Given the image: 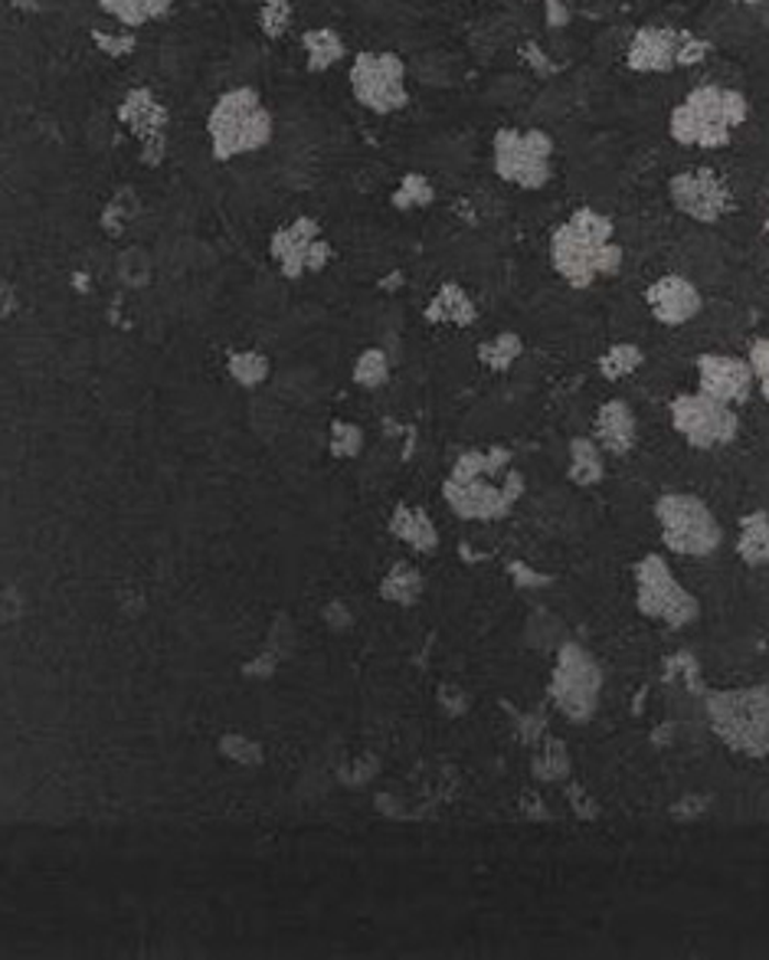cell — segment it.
Wrapping results in <instances>:
<instances>
[{
  "instance_id": "obj_1",
  "label": "cell",
  "mask_w": 769,
  "mask_h": 960,
  "mask_svg": "<svg viewBox=\"0 0 769 960\" xmlns=\"http://www.w3.org/2000/svg\"><path fill=\"white\" fill-rule=\"evenodd\" d=\"M550 263L573 288H590L596 279L619 273L623 247L616 243L613 220L593 207L573 210L550 237Z\"/></svg>"
},
{
  "instance_id": "obj_18",
  "label": "cell",
  "mask_w": 769,
  "mask_h": 960,
  "mask_svg": "<svg viewBox=\"0 0 769 960\" xmlns=\"http://www.w3.org/2000/svg\"><path fill=\"white\" fill-rule=\"evenodd\" d=\"M639 439V426H636V413L626 401H606L596 411V443L613 452V456H626Z\"/></svg>"
},
{
  "instance_id": "obj_48",
  "label": "cell",
  "mask_w": 769,
  "mask_h": 960,
  "mask_svg": "<svg viewBox=\"0 0 769 960\" xmlns=\"http://www.w3.org/2000/svg\"><path fill=\"white\" fill-rule=\"evenodd\" d=\"M164 154H167V135H154L147 138V141H141V161L147 167H157L164 161Z\"/></svg>"
},
{
  "instance_id": "obj_26",
  "label": "cell",
  "mask_w": 769,
  "mask_h": 960,
  "mask_svg": "<svg viewBox=\"0 0 769 960\" xmlns=\"http://www.w3.org/2000/svg\"><path fill=\"white\" fill-rule=\"evenodd\" d=\"M740 557L750 567L769 564V512H750L740 522Z\"/></svg>"
},
{
  "instance_id": "obj_5",
  "label": "cell",
  "mask_w": 769,
  "mask_h": 960,
  "mask_svg": "<svg viewBox=\"0 0 769 960\" xmlns=\"http://www.w3.org/2000/svg\"><path fill=\"white\" fill-rule=\"evenodd\" d=\"M351 96L361 109L374 116H393L409 106V69L399 53L364 50L348 69Z\"/></svg>"
},
{
  "instance_id": "obj_7",
  "label": "cell",
  "mask_w": 769,
  "mask_h": 960,
  "mask_svg": "<svg viewBox=\"0 0 769 960\" xmlns=\"http://www.w3.org/2000/svg\"><path fill=\"white\" fill-rule=\"evenodd\" d=\"M492 164L517 190H543L553 177V138L543 129H498L492 138Z\"/></svg>"
},
{
  "instance_id": "obj_43",
  "label": "cell",
  "mask_w": 769,
  "mask_h": 960,
  "mask_svg": "<svg viewBox=\"0 0 769 960\" xmlns=\"http://www.w3.org/2000/svg\"><path fill=\"white\" fill-rule=\"evenodd\" d=\"M321 620H325V626H328L331 633H344V630H351L354 613H351V607H348L344 600H331V603H325Z\"/></svg>"
},
{
  "instance_id": "obj_31",
  "label": "cell",
  "mask_w": 769,
  "mask_h": 960,
  "mask_svg": "<svg viewBox=\"0 0 769 960\" xmlns=\"http://www.w3.org/2000/svg\"><path fill=\"white\" fill-rule=\"evenodd\" d=\"M641 361H645L641 348L629 345V341H619V345H613V348H606L600 354V374L606 381H623V378H629V374L639 371Z\"/></svg>"
},
{
  "instance_id": "obj_54",
  "label": "cell",
  "mask_w": 769,
  "mask_h": 960,
  "mask_svg": "<svg viewBox=\"0 0 769 960\" xmlns=\"http://www.w3.org/2000/svg\"><path fill=\"white\" fill-rule=\"evenodd\" d=\"M73 285H76V292H86V285H89V275L73 273Z\"/></svg>"
},
{
  "instance_id": "obj_20",
  "label": "cell",
  "mask_w": 769,
  "mask_h": 960,
  "mask_svg": "<svg viewBox=\"0 0 769 960\" xmlns=\"http://www.w3.org/2000/svg\"><path fill=\"white\" fill-rule=\"evenodd\" d=\"M426 321L429 325H455V328H472L479 318V308L472 302V295L462 285L446 282L426 305Z\"/></svg>"
},
{
  "instance_id": "obj_19",
  "label": "cell",
  "mask_w": 769,
  "mask_h": 960,
  "mask_svg": "<svg viewBox=\"0 0 769 960\" xmlns=\"http://www.w3.org/2000/svg\"><path fill=\"white\" fill-rule=\"evenodd\" d=\"M389 535L419 554L439 550V528L432 525L429 512L419 505H396L389 515Z\"/></svg>"
},
{
  "instance_id": "obj_12",
  "label": "cell",
  "mask_w": 769,
  "mask_h": 960,
  "mask_svg": "<svg viewBox=\"0 0 769 960\" xmlns=\"http://www.w3.org/2000/svg\"><path fill=\"white\" fill-rule=\"evenodd\" d=\"M520 492H524V476L514 472V469L505 472L502 486H495L488 476L472 479V482L446 479V486H442V495H446L449 509L459 519H469V522H498V519H505L514 509V502L520 499Z\"/></svg>"
},
{
  "instance_id": "obj_25",
  "label": "cell",
  "mask_w": 769,
  "mask_h": 960,
  "mask_svg": "<svg viewBox=\"0 0 769 960\" xmlns=\"http://www.w3.org/2000/svg\"><path fill=\"white\" fill-rule=\"evenodd\" d=\"M381 600L386 603H396V607H413L419 597H422V574L406 564V560H396L389 570L384 574L381 587H377Z\"/></svg>"
},
{
  "instance_id": "obj_9",
  "label": "cell",
  "mask_w": 769,
  "mask_h": 960,
  "mask_svg": "<svg viewBox=\"0 0 769 960\" xmlns=\"http://www.w3.org/2000/svg\"><path fill=\"white\" fill-rule=\"evenodd\" d=\"M636 607L648 620H661L668 626H688L697 620V600L674 580V570L661 554H645L636 564Z\"/></svg>"
},
{
  "instance_id": "obj_29",
  "label": "cell",
  "mask_w": 769,
  "mask_h": 960,
  "mask_svg": "<svg viewBox=\"0 0 769 960\" xmlns=\"http://www.w3.org/2000/svg\"><path fill=\"white\" fill-rule=\"evenodd\" d=\"M520 354H524V341L514 331H502V335H495V338L479 345V361L488 371H495V374H505Z\"/></svg>"
},
{
  "instance_id": "obj_22",
  "label": "cell",
  "mask_w": 769,
  "mask_h": 960,
  "mask_svg": "<svg viewBox=\"0 0 769 960\" xmlns=\"http://www.w3.org/2000/svg\"><path fill=\"white\" fill-rule=\"evenodd\" d=\"M573 486L593 489L603 482L606 466H603V446L586 439V436H573L570 439V469H567Z\"/></svg>"
},
{
  "instance_id": "obj_30",
  "label": "cell",
  "mask_w": 769,
  "mask_h": 960,
  "mask_svg": "<svg viewBox=\"0 0 769 960\" xmlns=\"http://www.w3.org/2000/svg\"><path fill=\"white\" fill-rule=\"evenodd\" d=\"M351 381L364 391H377L389 381V354L381 345H371L358 354V361L351 368Z\"/></svg>"
},
{
  "instance_id": "obj_17",
  "label": "cell",
  "mask_w": 769,
  "mask_h": 960,
  "mask_svg": "<svg viewBox=\"0 0 769 960\" xmlns=\"http://www.w3.org/2000/svg\"><path fill=\"white\" fill-rule=\"evenodd\" d=\"M116 119L122 129H129L131 135L141 141L154 135H164L167 132V122H171V112L167 106L154 96L151 86H131L129 92L122 96L119 109H116Z\"/></svg>"
},
{
  "instance_id": "obj_38",
  "label": "cell",
  "mask_w": 769,
  "mask_h": 960,
  "mask_svg": "<svg viewBox=\"0 0 769 960\" xmlns=\"http://www.w3.org/2000/svg\"><path fill=\"white\" fill-rule=\"evenodd\" d=\"M377 771H381V761L371 757V754H364V757L348 761V764L338 771V777H341L344 787H367V784L377 777Z\"/></svg>"
},
{
  "instance_id": "obj_24",
  "label": "cell",
  "mask_w": 769,
  "mask_h": 960,
  "mask_svg": "<svg viewBox=\"0 0 769 960\" xmlns=\"http://www.w3.org/2000/svg\"><path fill=\"white\" fill-rule=\"evenodd\" d=\"M537 744L540 748L530 757L534 781H540V784H563L570 777V751H567V744L560 738H550V734H543Z\"/></svg>"
},
{
  "instance_id": "obj_53",
  "label": "cell",
  "mask_w": 769,
  "mask_h": 960,
  "mask_svg": "<svg viewBox=\"0 0 769 960\" xmlns=\"http://www.w3.org/2000/svg\"><path fill=\"white\" fill-rule=\"evenodd\" d=\"M10 312H13V292L3 288V292H0V318H7Z\"/></svg>"
},
{
  "instance_id": "obj_47",
  "label": "cell",
  "mask_w": 769,
  "mask_h": 960,
  "mask_svg": "<svg viewBox=\"0 0 769 960\" xmlns=\"http://www.w3.org/2000/svg\"><path fill=\"white\" fill-rule=\"evenodd\" d=\"M439 705L446 708V714H465V708H469V695H465L462 688L442 686L439 688Z\"/></svg>"
},
{
  "instance_id": "obj_36",
  "label": "cell",
  "mask_w": 769,
  "mask_h": 960,
  "mask_svg": "<svg viewBox=\"0 0 769 960\" xmlns=\"http://www.w3.org/2000/svg\"><path fill=\"white\" fill-rule=\"evenodd\" d=\"M364 449V429L348 419H334L328 429V452L334 459H358Z\"/></svg>"
},
{
  "instance_id": "obj_44",
  "label": "cell",
  "mask_w": 769,
  "mask_h": 960,
  "mask_svg": "<svg viewBox=\"0 0 769 960\" xmlns=\"http://www.w3.org/2000/svg\"><path fill=\"white\" fill-rule=\"evenodd\" d=\"M508 574H512L517 587H527V590H543V587L553 583V577H547V574H540V570H530L524 560H512V564H508Z\"/></svg>"
},
{
  "instance_id": "obj_51",
  "label": "cell",
  "mask_w": 769,
  "mask_h": 960,
  "mask_svg": "<svg viewBox=\"0 0 769 960\" xmlns=\"http://www.w3.org/2000/svg\"><path fill=\"white\" fill-rule=\"evenodd\" d=\"M0 617H3V620L20 617V600H17L13 590H0Z\"/></svg>"
},
{
  "instance_id": "obj_46",
  "label": "cell",
  "mask_w": 769,
  "mask_h": 960,
  "mask_svg": "<svg viewBox=\"0 0 769 960\" xmlns=\"http://www.w3.org/2000/svg\"><path fill=\"white\" fill-rule=\"evenodd\" d=\"M331 260H334L331 240L328 237H318L315 247H311V253H308V273H325L331 266Z\"/></svg>"
},
{
  "instance_id": "obj_32",
  "label": "cell",
  "mask_w": 769,
  "mask_h": 960,
  "mask_svg": "<svg viewBox=\"0 0 769 960\" xmlns=\"http://www.w3.org/2000/svg\"><path fill=\"white\" fill-rule=\"evenodd\" d=\"M89 40L96 43V50L102 53V56H109V59H125V56H131L134 53V46H138V36H134V30H129V26H119V23H112V26H102V23H96L92 30H89Z\"/></svg>"
},
{
  "instance_id": "obj_33",
  "label": "cell",
  "mask_w": 769,
  "mask_h": 960,
  "mask_svg": "<svg viewBox=\"0 0 769 960\" xmlns=\"http://www.w3.org/2000/svg\"><path fill=\"white\" fill-rule=\"evenodd\" d=\"M217 748L237 767H262V761H265V748L259 744L256 738H246V734H237V731L220 734Z\"/></svg>"
},
{
  "instance_id": "obj_45",
  "label": "cell",
  "mask_w": 769,
  "mask_h": 960,
  "mask_svg": "<svg viewBox=\"0 0 769 960\" xmlns=\"http://www.w3.org/2000/svg\"><path fill=\"white\" fill-rule=\"evenodd\" d=\"M517 734H520L524 744H537L547 734L543 714H517Z\"/></svg>"
},
{
  "instance_id": "obj_23",
  "label": "cell",
  "mask_w": 769,
  "mask_h": 960,
  "mask_svg": "<svg viewBox=\"0 0 769 960\" xmlns=\"http://www.w3.org/2000/svg\"><path fill=\"white\" fill-rule=\"evenodd\" d=\"M174 7V0H99V10L119 23V26H129V30H138V26H147L161 17H167Z\"/></svg>"
},
{
  "instance_id": "obj_6",
  "label": "cell",
  "mask_w": 769,
  "mask_h": 960,
  "mask_svg": "<svg viewBox=\"0 0 769 960\" xmlns=\"http://www.w3.org/2000/svg\"><path fill=\"white\" fill-rule=\"evenodd\" d=\"M655 519L661 528V542L671 554L681 557H711L721 548L724 532L714 512L688 492H671L655 502Z\"/></svg>"
},
{
  "instance_id": "obj_41",
  "label": "cell",
  "mask_w": 769,
  "mask_h": 960,
  "mask_svg": "<svg viewBox=\"0 0 769 960\" xmlns=\"http://www.w3.org/2000/svg\"><path fill=\"white\" fill-rule=\"evenodd\" d=\"M278 663H282V656H278L275 650H268V646H265L256 659H250V663L243 666V676H246V679H259V683H265V679H272V676H275Z\"/></svg>"
},
{
  "instance_id": "obj_2",
  "label": "cell",
  "mask_w": 769,
  "mask_h": 960,
  "mask_svg": "<svg viewBox=\"0 0 769 960\" xmlns=\"http://www.w3.org/2000/svg\"><path fill=\"white\" fill-rule=\"evenodd\" d=\"M750 99L734 86L704 83L684 92V99L668 116V135L681 148L717 151L734 141V132L747 126Z\"/></svg>"
},
{
  "instance_id": "obj_14",
  "label": "cell",
  "mask_w": 769,
  "mask_h": 960,
  "mask_svg": "<svg viewBox=\"0 0 769 960\" xmlns=\"http://www.w3.org/2000/svg\"><path fill=\"white\" fill-rule=\"evenodd\" d=\"M645 305L651 312V318L664 328H681L688 321H694L704 308V298L697 292V285L691 279L678 273L661 275L645 288Z\"/></svg>"
},
{
  "instance_id": "obj_27",
  "label": "cell",
  "mask_w": 769,
  "mask_h": 960,
  "mask_svg": "<svg viewBox=\"0 0 769 960\" xmlns=\"http://www.w3.org/2000/svg\"><path fill=\"white\" fill-rule=\"evenodd\" d=\"M227 371H230V378H233L240 388L253 391V388H259V384L268 381L272 364H268V358H265L259 348H233L230 358H227Z\"/></svg>"
},
{
  "instance_id": "obj_42",
  "label": "cell",
  "mask_w": 769,
  "mask_h": 960,
  "mask_svg": "<svg viewBox=\"0 0 769 960\" xmlns=\"http://www.w3.org/2000/svg\"><path fill=\"white\" fill-rule=\"evenodd\" d=\"M747 361H750V368H754V374H757V381L763 388V397L769 404V338H757L750 345V358Z\"/></svg>"
},
{
  "instance_id": "obj_13",
  "label": "cell",
  "mask_w": 769,
  "mask_h": 960,
  "mask_svg": "<svg viewBox=\"0 0 769 960\" xmlns=\"http://www.w3.org/2000/svg\"><path fill=\"white\" fill-rule=\"evenodd\" d=\"M754 384H757V374L750 361L744 358L717 354V351H707L697 358V391H704L707 397L721 404H747L754 394Z\"/></svg>"
},
{
  "instance_id": "obj_8",
  "label": "cell",
  "mask_w": 769,
  "mask_h": 960,
  "mask_svg": "<svg viewBox=\"0 0 769 960\" xmlns=\"http://www.w3.org/2000/svg\"><path fill=\"white\" fill-rule=\"evenodd\" d=\"M603 673L596 659L580 643H563L557 650L553 676H550V701L560 708V714L573 724L593 721L600 708Z\"/></svg>"
},
{
  "instance_id": "obj_35",
  "label": "cell",
  "mask_w": 769,
  "mask_h": 960,
  "mask_svg": "<svg viewBox=\"0 0 769 960\" xmlns=\"http://www.w3.org/2000/svg\"><path fill=\"white\" fill-rule=\"evenodd\" d=\"M134 214H138V197H134V190H129V187H122L109 204H106V210H102V217H99V223H102V230L109 233V237H122L125 233V227H129L131 220H134Z\"/></svg>"
},
{
  "instance_id": "obj_37",
  "label": "cell",
  "mask_w": 769,
  "mask_h": 960,
  "mask_svg": "<svg viewBox=\"0 0 769 960\" xmlns=\"http://www.w3.org/2000/svg\"><path fill=\"white\" fill-rule=\"evenodd\" d=\"M119 279H122L129 288L147 285V282H151V257H147V250L129 247V250L119 257Z\"/></svg>"
},
{
  "instance_id": "obj_15",
  "label": "cell",
  "mask_w": 769,
  "mask_h": 960,
  "mask_svg": "<svg viewBox=\"0 0 769 960\" xmlns=\"http://www.w3.org/2000/svg\"><path fill=\"white\" fill-rule=\"evenodd\" d=\"M678 36L681 30L674 26L645 23L629 40L626 66L639 76H661V73L678 69Z\"/></svg>"
},
{
  "instance_id": "obj_55",
  "label": "cell",
  "mask_w": 769,
  "mask_h": 960,
  "mask_svg": "<svg viewBox=\"0 0 769 960\" xmlns=\"http://www.w3.org/2000/svg\"><path fill=\"white\" fill-rule=\"evenodd\" d=\"M524 3H530V0H524Z\"/></svg>"
},
{
  "instance_id": "obj_4",
  "label": "cell",
  "mask_w": 769,
  "mask_h": 960,
  "mask_svg": "<svg viewBox=\"0 0 769 960\" xmlns=\"http://www.w3.org/2000/svg\"><path fill=\"white\" fill-rule=\"evenodd\" d=\"M711 731L744 757L769 754V688L744 686L707 695Z\"/></svg>"
},
{
  "instance_id": "obj_40",
  "label": "cell",
  "mask_w": 769,
  "mask_h": 960,
  "mask_svg": "<svg viewBox=\"0 0 769 960\" xmlns=\"http://www.w3.org/2000/svg\"><path fill=\"white\" fill-rule=\"evenodd\" d=\"M268 650H275L282 659L295 650V630H292V620L288 617H278L275 623H272V630H268V643H265Z\"/></svg>"
},
{
  "instance_id": "obj_52",
  "label": "cell",
  "mask_w": 769,
  "mask_h": 960,
  "mask_svg": "<svg viewBox=\"0 0 769 960\" xmlns=\"http://www.w3.org/2000/svg\"><path fill=\"white\" fill-rule=\"evenodd\" d=\"M520 810L524 814H537V820H547L550 814H547V807L540 804V797L537 794H524V800H520Z\"/></svg>"
},
{
  "instance_id": "obj_34",
  "label": "cell",
  "mask_w": 769,
  "mask_h": 960,
  "mask_svg": "<svg viewBox=\"0 0 769 960\" xmlns=\"http://www.w3.org/2000/svg\"><path fill=\"white\" fill-rule=\"evenodd\" d=\"M295 23V3L292 0H259V30L268 40H282Z\"/></svg>"
},
{
  "instance_id": "obj_49",
  "label": "cell",
  "mask_w": 769,
  "mask_h": 960,
  "mask_svg": "<svg viewBox=\"0 0 769 960\" xmlns=\"http://www.w3.org/2000/svg\"><path fill=\"white\" fill-rule=\"evenodd\" d=\"M543 7H547V26H550V30H563V26L570 23V10H567V3H560V0H543Z\"/></svg>"
},
{
  "instance_id": "obj_16",
  "label": "cell",
  "mask_w": 769,
  "mask_h": 960,
  "mask_svg": "<svg viewBox=\"0 0 769 960\" xmlns=\"http://www.w3.org/2000/svg\"><path fill=\"white\" fill-rule=\"evenodd\" d=\"M318 237H325V233H321V223L315 217H295L292 223L278 227L268 240V257L278 266V273L285 279L308 275V253H311Z\"/></svg>"
},
{
  "instance_id": "obj_10",
  "label": "cell",
  "mask_w": 769,
  "mask_h": 960,
  "mask_svg": "<svg viewBox=\"0 0 769 960\" xmlns=\"http://www.w3.org/2000/svg\"><path fill=\"white\" fill-rule=\"evenodd\" d=\"M671 207L694 223H717L730 214V184L711 167H684L668 181Z\"/></svg>"
},
{
  "instance_id": "obj_39",
  "label": "cell",
  "mask_w": 769,
  "mask_h": 960,
  "mask_svg": "<svg viewBox=\"0 0 769 960\" xmlns=\"http://www.w3.org/2000/svg\"><path fill=\"white\" fill-rule=\"evenodd\" d=\"M711 53V43L697 33H684L678 36V66H701Z\"/></svg>"
},
{
  "instance_id": "obj_50",
  "label": "cell",
  "mask_w": 769,
  "mask_h": 960,
  "mask_svg": "<svg viewBox=\"0 0 769 960\" xmlns=\"http://www.w3.org/2000/svg\"><path fill=\"white\" fill-rule=\"evenodd\" d=\"M570 804H573V810L580 814V820H596V804H593L590 797H583L580 787H570Z\"/></svg>"
},
{
  "instance_id": "obj_3",
  "label": "cell",
  "mask_w": 769,
  "mask_h": 960,
  "mask_svg": "<svg viewBox=\"0 0 769 960\" xmlns=\"http://www.w3.org/2000/svg\"><path fill=\"white\" fill-rule=\"evenodd\" d=\"M275 135V119L253 86H233L217 96L207 112V138L217 161L256 154Z\"/></svg>"
},
{
  "instance_id": "obj_28",
  "label": "cell",
  "mask_w": 769,
  "mask_h": 960,
  "mask_svg": "<svg viewBox=\"0 0 769 960\" xmlns=\"http://www.w3.org/2000/svg\"><path fill=\"white\" fill-rule=\"evenodd\" d=\"M432 200H436V187H432V181H429L426 174H419V171H406V174L399 177V184L393 187V194H389V204H393V210H399V214L422 210V207H429Z\"/></svg>"
},
{
  "instance_id": "obj_21",
  "label": "cell",
  "mask_w": 769,
  "mask_h": 960,
  "mask_svg": "<svg viewBox=\"0 0 769 960\" xmlns=\"http://www.w3.org/2000/svg\"><path fill=\"white\" fill-rule=\"evenodd\" d=\"M298 43H301L308 73H328L348 56L344 36L334 26H311L298 36Z\"/></svg>"
},
{
  "instance_id": "obj_11",
  "label": "cell",
  "mask_w": 769,
  "mask_h": 960,
  "mask_svg": "<svg viewBox=\"0 0 769 960\" xmlns=\"http://www.w3.org/2000/svg\"><path fill=\"white\" fill-rule=\"evenodd\" d=\"M668 411H671V426L694 449L727 446L737 436V413L730 411V404H721V401L707 397L704 391L678 394Z\"/></svg>"
},
{
  "instance_id": "obj_56",
  "label": "cell",
  "mask_w": 769,
  "mask_h": 960,
  "mask_svg": "<svg viewBox=\"0 0 769 960\" xmlns=\"http://www.w3.org/2000/svg\"><path fill=\"white\" fill-rule=\"evenodd\" d=\"M767 230H769V220H767Z\"/></svg>"
}]
</instances>
